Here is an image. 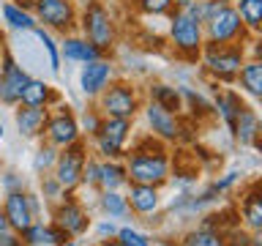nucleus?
<instances>
[{
  "label": "nucleus",
  "instance_id": "f257e3e1",
  "mask_svg": "<svg viewBox=\"0 0 262 246\" xmlns=\"http://www.w3.org/2000/svg\"><path fill=\"white\" fill-rule=\"evenodd\" d=\"M82 30H85V38L93 47L101 49V52H106V49L112 47V41H115L112 19H110V14H106V8L101 3H90L85 8V16H82Z\"/></svg>",
  "mask_w": 262,
  "mask_h": 246
},
{
  "label": "nucleus",
  "instance_id": "f03ea898",
  "mask_svg": "<svg viewBox=\"0 0 262 246\" xmlns=\"http://www.w3.org/2000/svg\"><path fill=\"white\" fill-rule=\"evenodd\" d=\"M169 36L175 41V47L180 52H188V55H196L202 47V25L191 19L183 8H178L172 14V25H169Z\"/></svg>",
  "mask_w": 262,
  "mask_h": 246
},
{
  "label": "nucleus",
  "instance_id": "7ed1b4c3",
  "mask_svg": "<svg viewBox=\"0 0 262 246\" xmlns=\"http://www.w3.org/2000/svg\"><path fill=\"white\" fill-rule=\"evenodd\" d=\"M205 28H208V44H216V47L232 44V41H237L243 36V22L232 6L221 8L216 16H210L205 22Z\"/></svg>",
  "mask_w": 262,
  "mask_h": 246
},
{
  "label": "nucleus",
  "instance_id": "20e7f679",
  "mask_svg": "<svg viewBox=\"0 0 262 246\" xmlns=\"http://www.w3.org/2000/svg\"><path fill=\"white\" fill-rule=\"evenodd\" d=\"M205 63H208L210 74H216L219 79H232L237 77V69L243 66V47L210 44V49L205 52Z\"/></svg>",
  "mask_w": 262,
  "mask_h": 246
},
{
  "label": "nucleus",
  "instance_id": "39448f33",
  "mask_svg": "<svg viewBox=\"0 0 262 246\" xmlns=\"http://www.w3.org/2000/svg\"><path fill=\"white\" fill-rule=\"evenodd\" d=\"M101 110L106 112V118H131L137 112V93L128 85H112L104 88L101 93Z\"/></svg>",
  "mask_w": 262,
  "mask_h": 246
},
{
  "label": "nucleus",
  "instance_id": "423d86ee",
  "mask_svg": "<svg viewBox=\"0 0 262 246\" xmlns=\"http://www.w3.org/2000/svg\"><path fill=\"white\" fill-rule=\"evenodd\" d=\"M33 11H36V19L49 28L69 30L74 25V6L69 0H33Z\"/></svg>",
  "mask_w": 262,
  "mask_h": 246
},
{
  "label": "nucleus",
  "instance_id": "0eeeda50",
  "mask_svg": "<svg viewBox=\"0 0 262 246\" xmlns=\"http://www.w3.org/2000/svg\"><path fill=\"white\" fill-rule=\"evenodd\" d=\"M28 71L22 69V66L14 63V57L3 52V74H0V98H3L6 104H16L22 96L25 85H28Z\"/></svg>",
  "mask_w": 262,
  "mask_h": 246
},
{
  "label": "nucleus",
  "instance_id": "6e6552de",
  "mask_svg": "<svg viewBox=\"0 0 262 246\" xmlns=\"http://www.w3.org/2000/svg\"><path fill=\"white\" fill-rule=\"evenodd\" d=\"M131 178L137 183H145V186H153V183H161L167 178V159L164 156H145V153H137L134 161H131Z\"/></svg>",
  "mask_w": 262,
  "mask_h": 246
},
{
  "label": "nucleus",
  "instance_id": "1a4fd4ad",
  "mask_svg": "<svg viewBox=\"0 0 262 246\" xmlns=\"http://www.w3.org/2000/svg\"><path fill=\"white\" fill-rule=\"evenodd\" d=\"M110 79H112V66L101 60V57L85 63L79 71V88L85 96H101L104 88L110 85Z\"/></svg>",
  "mask_w": 262,
  "mask_h": 246
},
{
  "label": "nucleus",
  "instance_id": "9d476101",
  "mask_svg": "<svg viewBox=\"0 0 262 246\" xmlns=\"http://www.w3.org/2000/svg\"><path fill=\"white\" fill-rule=\"evenodd\" d=\"M98 148H101L104 156H118L123 142H126L128 134V120L126 118H106L101 126H98Z\"/></svg>",
  "mask_w": 262,
  "mask_h": 246
},
{
  "label": "nucleus",
  "instance_id": "9b49d317",
  "mask_svg": "<svg viewBox=\"0 0 262 246\" xmlns=\"http://www.w3.org/2000/svg\"><path fill=\"white\" fill-rule=\"evenodd\" d=\"M82 164H85V156H82V148L77 142L69 145V151H66L60 159H57V183L71 189L77 180L82 178Z\"/></svg>",
  "mask_w": 262,
  "mask_h": 246
},
{
  "label": "nucleus",
  "instance_id": "f8f14e48",
  "mask_svg": "<svg viewBox=\"0 0 262 246\" xmlns=\"http://www.w3.org/2000/svg\"><path fill=\"white\" fill-rule=\"evenodd\" d=\"M145 115H147V123H150V129H153L159 137H164V139H175V137L180 134V123H178V118H175L172 112H167L164 107L150 104V107L145 110Z\"/></svg>",
  "mask_w": 262,
  "mask_h": 246
},
{
  "label": "nucleus",
  "instance_id": "ddd939ff",
  "mask_svg": "<svg viewBox=\"0 0 262 246\" xmlns=\"http://www.w3.org/2000/svg\"><path fill=\"white\" fill-rule=\"evenodd\" d=\"M47 134L55 145H71V142H77L79 131H77V123H74L71 115L60 112L55 118H47Z\"/></svg>",
  "mask_w": 262,
  "mask_h": 246
},
{
  "label": "nucleus",
  "instance_id": "4468645a",
  "mask_svg": "<svg viewBox=\"0 0 262 246\" xmlns=\"http://www.w3.org/2000/svg\"><path fill=\"white\" fill-rule=\"evenodd\" d=\"M44 126H47V110H44V107L22 104L19 110H16V129H19V134L36 137Z\"/></svg>",
  "mask_w": 262,
  "mask_h": 246
},
{
  "label": "nucleus",
  "instance_id": "2eb2a0df",
  "mask_svg": "<svg viewBox=\"0 0 262 246\" xmlns=\"http://www.w3.org/2000/svg\"><path fill=\"white\" fill-rule=\"evenodd\" d=\"M6 219L14 230H28L30 227V205H28V197L22 192H11L6 200Z\"/></svg>",
  "mask_w": 262,
  "mask_h": 246
},
{
  "label": "nucleus",
  "instance_id": "dca6fc26",
  "mask_svg": "<svg viewBox=\"0 0 262 246\" xmlns=\"http://www.w3.org/2000/svg\"><path fill=\"white\" fill-rule=\"evenodd\" d=\"M60 52L66 55V60H77V63H90V60H98V57H101V49L93 47L88 38H77V36L66 38Z\"/></svg>",
  "mask_w": 262,
  "mask_h": 246
},
{
  "label": "nucleus",
  "instance_id": "f3484780",
  "mask_svg": "<svg viewBox=\"0 0 262 246\" xmlns=\"http://www.w3.org/2000/svg\"><path fill=\"white\" fill-rule=\"evenodd\" d=\"M57 224H60L63 233H82V230L88 227V219H85V213H82L79 205L66 202L63 208L57 211Z\"/></svg>",
  "mask_w": 262,
  "mask_h": 246
},
{
  "label": "nucleus",
  "instance_id": "a211bd4d",
  "mask_svg": "<svg viewBox=\"0 0 262 246\" xmlns=\"http://www.w3.org/2000/svg\"><path fill=\"white\" fill-rule=\"evenodd\" d=\"M257 134H259V120H257V115H254L249 107H243L241 115H237V120H235V137L241 139V142H257Z\"/></svg>",
  "mask_w": 262,
  "mask_h": 246
},
{
  "label": "nucleus",
  "instance_id": "6ab92c4d",
  "mask_svg": "<svg viewBox=\"0 0 262 246\" xmlns=\"http://www.w3.org/2000/svg\"><path fill=\"white\" fill-rule=\"evenodd\" d=\"M237 74H241V85L249 90L254 98H259L262 96V63L249 60V63H243L241 69H237Z\"/></svg>",
  "mask_w": 262,
  "mask_h": 246
},
{
  "label": "nucleus",
  "instance_id": "aec40b11",
  "mask_svg": "<svg viewBox=\"0 0 262 246\" xmlns=\"http://www.w3.org/2000/svg\"><path fill=\"white\" fill-rule=\"evenodd\" d=\"M235 11H237V16H241L243 28L259 30V25H262V0H241Z\"/></svg>",
  "mask_w": 262,
  "mask_h": 246
},
{
  "label": "nucleus",
  "instance_id": "412c9836",
  "mask_svg": "<svg viewBox=\"0 0 262 246\" xmlns=\"http://www.w3.org/2000/svg\"><path fill=\"white\" fill-rule=\"evenodd\" d=\"M3 19L16 30H33L36 28V16H33L30 11H25L22 6H14V3L3 6Z\"/></svg>",
  "mask_w": 262,
  "mask_h": 246
},
{
  "label": "nucleus",
  "instance_id": "4be33fe9",
  "mask_svg": "<svg viewBox=\"0 0 262 246\" xmlns=\"http://www.w3.org/2000/svg\"><path fill=\"white\" fill-rule=\"evenodd\" d=\"M19 101L28 104V107H44L49 101V85H47V82H41V79H28V85H25Z\"/></svg>",
  "mask_w": 262,
  "mask_h": 246
},
{
  "label": "nucleus",
  "instance_id": "5701e85b",
  "mask_svg": "<svg viewBox=\"0 0 262 246\" xmlns=\"http://www.w3.org/2000/svg\"><path fill=\"white\" fill-rule=\"evenodd\" d=\"M131 205H134L139 213H150L156 205H159V197H156L153 186L137 183L134 189H131Z\"/></svg>",
  "mask_w": 262,
  "mask_h": 246
},
{
  "label": "nucleus",
  "instance_id": "b1692460",
  "mask_svg": "<svg viewBox=\"0 0 262 246\" xmlns=\"http://www.w3.org/2000/svg\"><path fill=\"white\" fill-rule=\"evenodd\" d=\"M216 110L221 112V118L227 120V126L235 131V120H237V115H241V110H243L241 98H237L235 93H224V96H219V98H216Z\"/></svg>",
  "mask_w": 262,
  "mask_h": 246
},
{
  "label": "nucleus",
  "instance_id": "393cba45",
  "mask_svg": "<svg viewBox=\"0 0 262 246\" xmlns=\"http://www.w3.org/2000/svg\"><path fill=\"white\" fill-rule=\"evenodd\" d=\"M150 96H153V104L164 107L167 112L180 110V93H178L175 88H169V85H153L150 88Z\"/></svg>",
  "mask_w": 262,
  "mask_h": 246
},
{
  "label": "nucleus",
  "instance_id": "a878e982",
  "mask_svg": "<svg viewBox=\"0 0 262 246\" xmlns=\"http://www.w3.org/2000/svg\"><path fill=\"white\" fill-rule=\"evenodd\" d=\"M243 216L249 219V224H251L254 230L262 227V200H259L257 192L249 194V200H246V205H243Z\"/></svg>",
  "mask_w": 262,
  "mask_h": 246
},
{
  "label": "nucleus",
  "instance_id": "bb28decb",
  "mask_svg": "<svg viewBox=\"0 0 262 246\" xmlns=\"http://www.w3.org/2000/svg\"><path fill=\"white\" fill-rule=\"evenodd\" d=\"M98 183L106 186V192L123 183V170L115 164H98Z\"/></svg>",
  "mask_w": 262,
  "mask_h": 246
},
{
  "label": "nucleus",
  "instance_id": "cd10ccee",
  "mask_svg": "<svg viewBox=\"0 0 262 246\" xmlns=\"http://www.w3.org/2000/svg\"><path fill=\"white\" fill-rule=\"evenodd\" d=\"M183 246H224V241H221V235L210 233V230H196L183 241Z\"/></svg>",
  "mask_w": 262,
  "mask_h": 246
},
{
  "label": "nucleus",
  "instance_id": "c85d7f7f",
  "mask_svg": "<svg viewBox=\"0 0 262 246\" xmlns=\"http://www.w3.org/2000/svg\"><path fill=\"white\" fill-rule=\"evenodd\" d=\"M33 33H36V38L41 41V47L47 49V55H49V66H52V69L57 71V69H60V55H57V47H55V41L49 38V36H47V33L41 30V28H33Z\"/></svg>",
  "mask_w": 262,
  "mask_h": 246
},
{
  "label": "nucleus",
  "instance_id": "c756f323",
  "mask_svg": "<svg viewBox=\"0 0 262 246\" xmlns=\"http://www.w3.org/2000/svg\"><path fill=\"white\" fill-rule=\"evenodd\" d=\"M104 208L112 213V216H123V213L128 211V205H126V200H123L120 194H115V192H106L104 194Z\"/></svg>",
  "mask_w": 262,
  "mask_h": 246
},
{
  "label": "nucleus",
  "instance_id": "7c9ffc66",
  "mask_svg": "<svg viewBox=\"0 0 262 246\" xmlns=\"http://www.w3.org/2000/svg\"><path fill=\"white\" fill-rule=\"evenodd\" d=\"M139 8L147 14H164L172 8V0H139Z\"/></svg>",
  "mask_w": 262,
  "mask_h": 246
},
{
  "label": "nucleus",
  "instance_id": "2f4dec72",
  "mask_svg": "<svg viewBox=\"0 0 262 246\" xmlns=\"http://www.w3.org/2000/svg\"><path fill=\"white\" fill-rule=\"evenodd\" d=\"M120 243L123 246H150L145 235L134 233V230H120Z\"/></svg>",
  "mask_w": 262,
  "mask_h": 246
},
{
  "label": "nucleus",
  "instance_id": "473e14b6",
  "mask_svg": "<svg viewBox=\"0 0 262 246\" xmlns=\"http://www.w3.org/2000/svg\"><path fill=\"white\" fill-rule=\"evenodd\" d=\"M55 161V151L52 148H44V151H38V156H36V167L41 170V167H47V164H52Z\"/></svg>",
  "mask_w": 262,
  "mask_h": 246
},
{
  "label": "nucleus",
  "instance_id": "72a5a7b5",
  "mask_svg": "<svg viewBox=\"0 0 262 246\" xmlns=\"http://www.w3.org/2000/svg\"><path fill=\"white\" fill-rule=\"evenodd\" d=\"M82 178L90 180V183H93V180H98V164H88V167L82 170Z\"/></svg>",
  "mask_w": 262,
  "mask_h": 246
},
{
  "label": "nucleus",
  "instance_id": "f704fd0d",
  "mask_svg": "<svg viewBox=\"0 0 262 246\" xmlns=\"http://www.w3.org/2000/svg\"><path fill=\"white\" fill-rule=\"evenodd\" d=\"M85 126H88L90 131H93V134H96V131H98V126H101V123H98V120L93 118V115H88V118H85Z\"/></svg>",
  "mask_w": 262,
  "mask_h": 246
},
{
  "label": "nucleus",
  "instance_id": "c9c22d12",
  "mask_svg": "<svg viewBox=\"0 0 262 246\" xmlns=\"http://www.w3.org/2000/svg\"><path fill=\"white\" fill-rule=\"evenodd\" d=\"M0 246H22V243L16 241L14 235H3V238H0Z\"/></svg>",
  "mask_w": 262,
  "mask_h": 246
},
{
  "label": "nucleus",
  "instance_id": "e433bc0d",
  "mask_svg": "<svg viewBox=\"0 0 262 246\" xmlns=\"http://www.w3.org/2000/svg\"><path fill=\"white\" fill-rule=\"evenodd\" d=\"M232 246H249V238L241 235V233H235L232 235Z\"/></svg>",
  "mask_w": 262,
  "mask_h": 246
},
{
  "label": "nucleus",
  "instance_id": "4c0bfd02",
  "mask_svg": "<svg viewBox=\"0 0 262 246\" xmlns=\"http://www.w3.org/2000/svg\"><path fill=\"white\" fill-rule=\"evenodd\" d=\"M6 233H8V219H6V213H0V238Z\"/></svg>",
  "mask_w": 262,
  "mask_h": 246
},
{
  "label": "nucleus",
  "instance_id": "58836bf2",
  "mask_svg": "<svg viewBox=\"0 0 262 246\" xmlns=\"http://www.w3.org/2000/svg\"><path fill=\"white\" fill-rule=\"evenodd\" d=\"M172 3H178L180 8H183V6H188V3H191V0H172Z\"/></svg>",
  "mask_w": 262,
  "mask_h": 246
},
{
  "label": "nucleus",
  "instance_id": "ea45409f",
  "mask_svg": "<svg viewBox=\"0 0 262 246\" xmlns=\"http://www.w3.org/2000/svg\"><path fill=\"white\" fill-rule=\"evenodd\" d=\"M19 6H33V0H19Z\"/></svg>",
  "mask_w": 262,
  "mask_h": 246
},
{
  "label": "nucleus",
  "instance_id": "a19ab883",
  "mask_svg": "<svg viewBox=\"0 0 262 246\" xmlns=\"http://www.w3.org/2000/svg\"><path fill=\"white\" fill-rule=\"evenodd\" d=\"M0 137H3V126H0Z\"/></svg>",
  "mask_w": 262,
  "mask_h": 246
},
{
  "label": "nucleus",
  "instance_id": "79ce46f5",
  "mask_svg": "<svg viewBox=\"0 0 262 246\" xmlns=\"http://www.w3.org/2000/svg\"><path fill=\"white\" fill-rule=\"evenodd\" d=\"M66 246H71V243H66Z\"/></svg>",
  "mask_w": 262,
  "mask_h": 246
},
{
  "label": "nucleus",
  "instance_id": "37998d69",
  "mask_svg": "<svg viewBox=\"0 0 262 246\" xmlns=\"http://www.w3.org/2000/svg\"><path fill=\"white\" fill-rule=\"evenodd\" d=\"M120 246H123V243H120Z\"/></svg>",
  "mask_w": 262,
  "mask_h": 246
}]
</instances>
